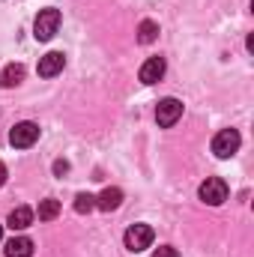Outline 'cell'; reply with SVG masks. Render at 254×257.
<instances>
[{"mask_svg":"<svg viewBox=\"0 0 254 257\" xmlns=\"http://www.w3.org/2000/svg\"><path fill=\"white\" fill-rule=\"evenodd\" d=\"M162 75H165V57H150L147 63L141 66V81H144L147 87L156 84Z\"/></svg>","mask_w":254,"mask_h":257,"instance_id":"8","label":"cell"},{"mask_svg":"<svg viewBox=\"0 0 254 257\" xmlns=\"http://www.w3.org/2000/svg\"><path fill=\"white\" fill-rule=\"evenodd\" d=\"M239 144H242V138H239L236 128H221V132L212 138V153H215L218 159H230V156L239 150Z\"/></svg>","mask_w":254,"mask_h":257,"instance_id":"2","label":"cell"},{"mask_svg":"<svg viewBox=\"0 0 254 257\" xmlns=\"http://www.w3.org/2000/svg\"><path fill=\"white\" fill-rule=\"evenodd\" d=\"M3 183H6V165L0 162V186H3Z\"/></svg>","mask_w":254,"mask_h":257,"instance_id":"18","label":"cell"},{"mask_svg":"<svg viewBox=\"0 0 254 257\" xmlns=\"http://www.w3.org/2000/svg\"><path fill=\"white\" fill-rule=\"evenodd\" d=\"M36 141H39V126L36 123H18V126H12V132H9V144L18 147V150H27Z\"/></svg>","mask_w":254,"mask_h":257,"instance_id":"5","label":"cell"},{"mask_svg":"<svg viewBox=\"0 0 254 257\" xmlns=\"http://www.w3.org/2000/svg\"><path fill=\"white\" fill-rule=\"evenodd\" d=\"M153 239H156V233H153V227L150 224H132L126 230V248L129 251H144V248H150L153 245Z\"/></svg>","mask_w":254,"mask_h":257,"instance_id":"4","label":"cell"},{"mask_svg":"<svg viewBox=\"0 0 254 257\" xmlns=\"http://www.w3.org/2000/svg\"><path fill=\"white\" fill-rule=\"evenodd\" d=\"M57 212H60V200L45 197V200L39 203V221H51V218H57Z\"/></svg>","mask_w":254,"mask_h":257,"instance_id":"14","label":"cell"},{"mask_svg":"<svg viewBox=\"0 0 254 257\" xmlns=\"http://www.w3.org/2000/svg\"><path fill=\"white\" fill-rule=\"evenodd\" d=\"M57 27H60V9H42L33 21V36L39 42H48L57 33Z\"/></svg>","mask_w":254,"mask_h":257,"instance_id":"1","label":"cell"},{"mask_svg":"<svg viewBox=\"0 0 254 257\" xmlns=\"http://www.w3.org/2000/svg\"><path fill=\"white\" fill-rule=\"evenodd\" d=\"M90 209H96V197H93L90 192H81L78 197H75V212L84 215V212H90Z\"/></svg>","mask_w":254,"mask_h":257,"instance_id":"15","label":"cell"},{"mask_svg":"<svg viewBox=\"0 0 254 257\" xmlns=\"http://www.w3.org/2000/svg\"><path fill=\"white\" fill-rule=\"evenodd\" d=\"M3 251H6V257H33V239H27V236H12Z\"/></svg>","mask_w":254,"mask_h":257,"instance_id":"9","label":"cell"},{"mask_svg":"<svg viewBox=\"0 0 254 257\" xmlns=\"http://www.w3.org/2000/svg\"><path fill=\"white\" fill-rule=\"evenodd\" d=\"M180 117H183V102H177V99H162V102H159V108H156V123L162 128H171Z\"/></svg>","mask_w":254,"mask_h":257,"instance_id":"6","label":"cell"},{"mask_svg":"<svg viewBox=\"0 0 254 257\" xmlns=\"http://www.w3.org/2000/svg\"><path fill=\"white\" fill-rule=\"evenodd\" d=\"M120 203H123V192H120V189H105V192L96 197V206H99V209H105V212L117 209Z\"/></svg>","mask_w":254,"mask_h":257,"instance_id":"11","label":"cell"},{"mask_svg":"<svg viewBox=\"0 0 254 257\" xmlns=\"http://www.w3.org/2000/svg\"><path fill=\"white\" fill-rule=\"evenodd\" d=\"M0 239H3V224H0Z\"/></svg>","mask_w":254,"mask_h":257,"instance_id":"19","label":"cell"},{"mask_svg":"<svg viewBox=\"0 0 254 257\" xmlns=\"http://www.w3.org/2000/svg\"><path fill=\"white\" fill-rule=\"evenodd\" d=\"M153 257H180V251L171 248V245H162V248H156V254Z\"/></svg>","mask_w":254,"mask_h":257,"instance_id":"16","label":"cell"},{"mask_svg":"<svg viewBox=\"0 0 254 257\" xmlns=\"http://www.w3.org/2000/svg\"><path fill=\"white\" fill-rule=\"evenodd\" d=\"M156 36H159V24H156V21H141V27H138V42H141V45H150V42H156Z\"/></svg>","mask_w":254,"mask_h":257,"instance_id":"13","label":"cell"},{"mask_svg":"<svg viewBox=\"0 0 254 257\" xmlns=\"http://www.w3.org/2000/svg\"><path fill=\"white\" fill-rule=\"evenodd\" d=\"M197 194H200L203 203H209V206H221V203L227 200V183H224L221 177H209V180L197 189Z\"/></svg>","mask_w":254,"mask_h":257,"instance_id":"3","label":"cell"},{"mask_svg":"<svg viewBox=\"0 0 254 257\" xmlns=\"http://www.w3.org/2000/svg\"><path fill=\"white\" fill-rule=\"evenodd\" d=\"M24 81V66L21 63H9L3 69V75H0V84L3 87H18Z\"/></svg>","mask_w":254,"mask_h":257,"instance_id":"12","label":"cell"},{"mask_svg":"<svg viewBox=\"0 0 254 257\" xmlns=\"http://www.w3.org/2000/svg\"><path fill=\"white\" fill-rule=\"evenodd\" d=\"M66 171H69L66 162H54V174H66Z\"/></svg>","mask_w":254,"mask_h":257,"instance_id":"17","label":"cell"},{"mask_svg":"<svg viewBox=\"0 0 254 257\" xmlns=\"http://www.w3.org/2000/svg\"><path fill=\"white\" fill-rule=\"evenodd\" d=\"M6 224H9L12 230H24V227H30V224H33V209H30V206H15V209L9 212Z\"/></svg>","mask_w":254,"mask_h":257,"instance_id":"10","label":"cell"},{"mask_svg":"<svg viewBox=\"0 0 254 257\" xmlns=\"http://www.w3.org/2000/svg\"><path fill=\"white\" fill-rule=\"evenodd\" d=\"M63 66H66V57L60 51H48V54L39 60V69H36V72H39L42 78H54V75L63 72Z\"/></svg>","mask_w":254,"mask_h":257,"instance_id":"7","label":"cell"}]
</instances>
